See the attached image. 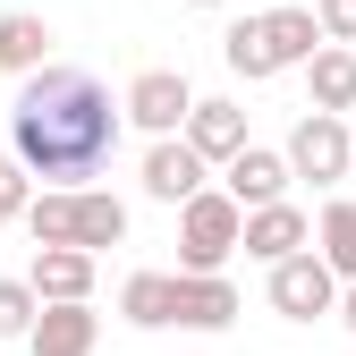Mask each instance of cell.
Returning <instances> with one entry per match:
<instances>
[{"instance_id":"obj_11","label":"cell","mask_w":356,"mask_h":356,"mask_svg":"<svg viewBox=\"0 0 356 356\" xmlns=\"http://www.w3.org/2000/svg\"><path fill=\"white\" fill-rule=\"evenodd\" d=\"M305 111H356V51L348 42H314L305 51Z\"/></svg>"},{"instance_id":"obj_7","label":"cell","mask_w":356,"mask_h":356,"mask_svg":"<svg viewBox=\"0 0 356 356\" xmlns=\"http://www.w3.org/2000/svg\"><path fill=\"white\" fill-rule=\"evenodd\" d=\"M297 246H314V220H305L289 195L246 204V220H238V254H246V263H280V254H297Z\"/></svg>"},{"instance_id":"obj_21","label":"cell","mask_w":356,"mask_h":356,"mask_svg":"<svg viewBox=\"0 0 356 356\" xmlns=\"http://www.w3.org/2000/svg\"><path fill=\"white\" fill-rule=\"evenodd\" d=\"M314 26L323 42H356V0H314Z\"/></svg>"},{"instance_id":"obj_10","label":"cell","mask_w":356,"mask_h":356,"mask_svg":"<svg viewBox=\"0 0 356 356\" xmlns=\"http://www.w3.org/2000/svg\"><path fill=\"white\" fill-rule=\"evenodd\" d=\"M220 187H229L238 204H272V195H289V187H297V178H289V161H280L272 145H254V136H246L229 161H220Z\"/></svg>"},{"instance_id":"obj_19","label":"cell","mask_w":356,"mask_h":356,"mask_svg":"<svg viewBox=\"0 0 356 356\" xmlns=\"http://www.w3.org/2000/svg\"><path fill=\"white\" fill-rule=\"evenodd\" d=\"M220 60H229L246 85H263V76H280L272 68V51H263V26L254 17H229V34H220Z\"/></svg>"},{"instance_id":"obj_9","label":"cell","mask_w":356,"mask_h":356,"mask_svg":"<svg viewBox=\"0 0 356 356\" xmlns=\"http://www.w3.org/2000/svg\"><path fill=\"white\" fill-rule=\"evenodd\" d=\"M94 339H102V314H94V297L34 305V323H26V348H34V356H94Z\"/></svg>"},{"instance_id":"obj_5","label":"cell","mask_w":356,"mask_h":356,"mask_svg":"<svg viewBox=\"0 0 356 356\" xmlns=\"http://www.w3.org/2000/svg\"><path fill=\"white\" fill-rule=\"evenodd\" d=\"M187 102H195V85L178 76V68H145V76H127V94H119V119H127V127H145V136H178Z\"/></svg>"},{"instance_id":"obj_20","label":"cell","mask_w":356,"mask_h":356,"mask_svg":"<svg viewBox=\"0 0 356 356\" xmlns=\"http://www.w3.org/2000/svg\"><path fill=\"white\" fill-rule=\"evenodd\" d=\"M34 305H42V297H34L26 280H0V339H26V323H34Z\"/></svg>"},{"instance_id":"obj_2","label":"cell","mask_w":356,"mask_h":356,"mask_svg":"<svg viewBox=\"0 0 356 356\" xmlns=\"http://www.w3.org/2000/svg\"><path fill=\"white\" fill-rule=\"evenodd\" d=\"M238 220H246V204L229 187H195L187 204H178V272H229Z\"/></svg>"},{"instance_id":"obj_1","label":"cell","mask_w":356,"mask_h":356,"mask_svg":"<svg viewBox=\"0 0 356 356\" xmlns=\"http://www.w3.org/2000/svg\"><path fill=\"white\" fill-rule=\"evenodd\" d=\"M119 102L102 76L85 68H51L42 60L26 76V94L9 102V161L42 187H85V178H102L111 153H119Z\"/></svg>"},{"instance_id":"obj_15","label":"cell","mask_w":356,"mask_h":356,"mask_svg":"<svg viewBox=\"0 0 356 356\" xmlns=\"http://www.w3.org/2000/svg\"><path fill=\"white\" fill-rule=\"evenodd\" d=\"M254 26H263V51H272V68H305V51L323 42L314 9H263Z\"/></svg>"},{"instance_id":"obj_6","label":"cell","mask_w":356,"mask_h":356,"mask_svg":"<svg viewBox=\"0 0 356 356\" xmlns=\"http://www.w3.org/2000/svg\"><path fill=\"white\" fill-rule=\"evenodd\" d=\"M136 187H145L153 204H170V212H178L195 187H212V161H204L187 136H153V145H145V170H136Z\"/></svg>"},{"instance_id":"obj_4","label":"cell","mask_w":356,"mask_h":356,"mask_svg":"<svg viewBox=\"0 0 356 356\" xmlns=\"http://www.w3.org/2000/svg\"><path fill=\"white\" fill-rule=\"evenodd\" d=\"M263 272H272V314H289V323H314V314H331V305H339V272H331L314 246L263 263Z\"/></svg>"},{"instance_id":"obj_8","label":"cell","mask_w":356,"mask_h":356,"mask_svg":"<svg viewBox=\"0 0 356 356\" xmlns=\"http://www.w3.org/2000/svg\"><path fill=\"white\" fill-rule=\"evenodd\" d=\"M170 323L178 331H229L238 323L229 272H170Z\"/></svg>"},{"instance_id":"obj_17","label":"cell","mask_w":356,"mask_h":356,"mask_svg":"<svg viewBox=\"0 0 356 356\" xmlns=\"http://www.w3.org/2000/svg\"><path fill=\"white\" fill-rule=\"evenodd\" d=\"M119 314L136 331H170V272H127L119 280Z\"/></svg>"},{"instance_id":"obj_23","label":"cell","mask_w":356,"mask_h":356,"mask_svg":"<svg viewBox=\"0 0 356 356\" xmlns=\"http://www.w3.org/2000/svg\"><path fill=\"white\" fill-rule=\"evenodd\" d=\"M331 314H339V323L356 331V280H339V305H331Z\"/></svg>"},{"instance_id":"obj_13","label":"cell","mask_w":356,"mask_h":356,"mask_svg":"<svg viewBox=\"0 0 356 356\" xmlns=\"http://www.w3.org/2000/svg\"><path fill=\"white\" fill-rule=\"evenodd\" d=\"M26 289H34L42 305H60V297H94V254H85V246H34Z\"/></svg>"},{"instance_id":"obj_14","label":"cell","mask_w":356,"mask_h":356,"mask_svg":"<svg viewBox=\"0 0 356 356\" xmlns=\"http://www.w3.org/2000/svg\"><path fill=\"white\" fill-rule=\"evenodd\" d=\"M85 254H102V246H127V204L111 187H76V229H68Z\"/></svg>"},{"instance_id":"obj_16","label":"cell","mask_w":356,"mask_h":356,"mask_svg":"<svg viewBox=\"0 0 356 356\" xmlns=\"http://www.w3.org/2000/svg\"><path fill=\"white\" fill-rule=\"evenodd\" d=\"M42 60H51V26H42V17H0V68H9V76H34Z\"/></svg>"},{"instance_id":"obj_12","label":"cell","mask_w":356,"mask_h":356,"mask_svg":"<svg viewBox=\"0 0 356 356\" xmlns=\"http://www.w3.org/2000/svg\"><path fill=\"white\" fill-rule=\"evenodd\" d=\"M178 136H187V145H195V153L220 170V161H229V153L246 145V111H238V102H220V94H212V102H187Z\"/></svg>"},{"instance_id":"obj_22","label":"cell","mask_w":356,"mask_h":356,"mask_svg":"<svg viewBox=\"0 0 356 356\" xmlns=\"http://www.w3.org/2000/svg\"><path fill=\"white\" fill-rule=\"evenodd\" d=\"M26 195H34V178H26L17 161H0V229H9V220L26 212Z\"/></svg>"},{"instance_id":"obj_24","label":"cell","mask_w":356,"mask_h":356,"mask_svg":"<svg viewBox=\"0 0 356 356\" xmlns=\"http://www.w3.org/2000/svg\"><path fill=\"white\" fill-rule=\"evenodd\" d=\"M187 9H220V0H187Z\"/></svg>"},{"instance_id":"obj_3","label":"cell","mask_w":356,"mask_h":356,"mask_svg":"<svg viewBox=\"0 0 356 356\" xmlns=\"http://www.w3.org/2000/svg\"><path fill=\"white\" fill-rule=\"evenodd\" d=\"M280 161H289V178L339 187V178H356V136H348V119H339V111H305V119L289 127Z\"/></svg>"},{"instance_id":"obj_18","label":"cell","mask_w":356,"mask_h":356,"mask_svg":"<svg viewBox=\"0 0 356 356\" xmlns=\"http://www.w3.org/2000/svg\"><path fill=\"white\" fill-rule=\"evenodd\" d=\"M314 254L331 263L339 280H356V204H348V195L323 204V220H314Z\"/></svg>"}]
</instances>
